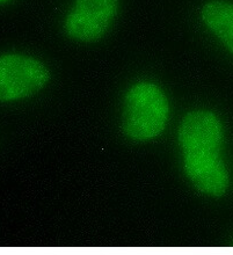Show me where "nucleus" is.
<instances>
[{
  "instance_id": "nucleus-6",
  "label": "nucleus",
  "mask_w": 233,
  "mask_h": 255,
  "mask_svg": "<svg viewBox=\"0 0 233 255\" xmlns=\"http://www.w3.org/2000/svg\"><path fill=\"white\" fill-rule=\"evenodd\" d=\"M5 1H7V0H0V2H5Z\"/></svg>"
},
{
  "instance_id": "nucleus-3",
  "label": "nucleus",
  "mask_w": 233,
  "mask_h": 255,
  "mask_svg": "<svg viewBox=\"0 0 233 255\" xmlns=\"http://www.w3.org/2000/svg\"><path fill=\"white\" fill-rule=\"evenodd\" d=\"M49 80L50 71L36 58L21 54L0 56V102L29 98Z\"/></svg>"
},
{
  "instance_id": "nucleus-4",
  "label": "nucleus",
  "mask_w": 233,
  "mask_h": 255,
  "mask_svg": "<svg viewBox=\"0 0 233 255\" xmlns=\"http://www.w3.org/2000/svg\"><path fill=\"white\" fill-rule=\"evenodd\" d=\"M118 0H76L65 19L72 40L91 43L105 36L118 10Z\"/></svg>"
},
{
  "instance_id": "nucleus-2",
  "label": "nucleus",
  "mask_w": 233,
  "mask_h": 255,
  "mask_svg": "<svg viewBox=\"0 0 233 255\" xmlns=\"http://www.w3.org/2000/svg\"><path fill=\"white\" fill-rule=\"evenodd\" d=\"M168 118V99L158 85L143 81L126 92L122 130L130 139L146 141L158 137L165 130Z\"/></svg>"
},
{
  "instance_id": "nucleus-5",
  "label": "nucleus",
  "mask_w": 233,
  "mask_h": 255,
  "mask_svg": "<svg viewBox=\"0 0 233 255\" xmlns=\"http://www.w3.org/2000/svg\"><path fill=\"white\" fill-rule=\"evenodd\" d=\"M201 16L206 26L233 54V3L213 0L203 6Z\"/></svg>"
},
{
  "instance_id": "nucleus-1",
  "label": "nucleus",
  "mask_w": 233,
  "mask_h": 255,
  "mask_svg": "<svg viewBox=\"0 0 233 255\" xmlns=\"http://www.w3.org/2000/svg\"><path fill=\"white\" fill-rule=\"evenodd\" d=\"M224 131L220 119L209 111H194L179 128L183 171L195 188L210 196H223L229 172L221 157Z\"/></svg>"
}]
</instances>
